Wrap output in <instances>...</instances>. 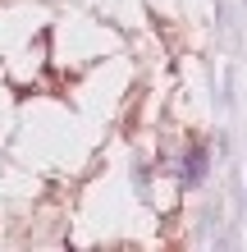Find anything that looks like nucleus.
Masks as SVG:
<instances>
[{
	"label": "nucleus",
	"mask_w": 247,
	"mask_h": 252,
	"mask_svg": "<svg viewBox=\"0 0 247 252\" xmlns=\"http://www.w3.org/2000/svg\"><path fill=\"white\" fill-rule=\"evenodd\" d=\"M206 165H211V152L206 147H188V156H183V184H201L206 179Z\"/></svg>",
	"instance_id": "nucleus-1"
}]
</instances>
